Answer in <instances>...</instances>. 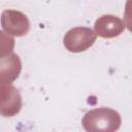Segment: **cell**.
<instances>
[{
    "label": "cell",
    "mask_w": 132,
    "mask_h": 132,
    "mask_svg": "<svg viewBox=\"0 0 132 132\" xmlns=\"http://www.w3.org/2000/svg\"><path fill=\"white\" fill-rule=\"evenodd\" d=\"M0 22L6 33L16 37L26 35L30 29V22L28 18L23 12L14 9L3 10Z\"/></svg>",
    "instance_id": "cell-3"
},
{
    "label": "cell",
    "mask_w": 132,
    "mask_h": 132,
    "mask_svg": "<svg viewBox=\"0 0 132 132\" xmlns=\"http://www.w3.org/2000/svg\"><path fill=\"white\" fill-rule=\"evenodd\" d=\"M22 70V62L16 54L0 58V84H10L15 80Z\"/></svg>",
    "instance_id": "cell-6"
},
{
    "label": "cell",
    "mask_w": 132,
    "mask_h": 132,
    "mask_svg": "<svg viewBox=\"0 0 132 132\" xmlns=\"http://www.w3.org/2000/svg\"><path fill=\"white\" fill-rule=\"evenodd\" d=\"M125 29V25L118 16L106 14L100 16L95 23V33L102 38H113L119 36Z\"/></svg>",
    "instance_id": "cell-5"
},
{
    "label": "cell",
    "mask_w": 132,
    "mask_h": 132,
    "mask_svg": "<svg viewBox=\"0 0 132 132\" xmlns=\"http://www.w3.org/2000/svg\"><path fill=\"white\" fill-rule=\"evenodd\" d=\"M14 47V39L8 34L0 31V58L12 53Z\"/></svg>",
    "instance_id": "cell-7"
},
{
    "label": "cell",
    "mask_w": 132,
    "mask_h": 132,
    "mask_svg": "<svg viewBox=\"0 0 132 132\" xmlns=\"http://www.w3.org/2000/svg\"><path fill=\"white\" fill-rule=\"evenodd\" d=\"M96 33L88 27H75L70 29L64 36L63 43L71 53H80L88 50L96 41Z\"/></svg>",
    "instance_id": "cell-2"
},
{
    "label": "cell",
    "mask_w": 132,
    "mask_h": 132,
    "mask_svg": "<svg viewBox=\"0 0 132 132\" xmlns=\"http://www.w3.org/2000/svg\"><path fill=\"white\" fill-rule=\"evenodd\" d=\"M82 127L89 132H112L120 128L121 117L118 111L100 107L88 111L81 121Z\"/></svg>",
    "instance_id": "cell-1"
},
{
    "label": "cell",
    "mask_w": 132,
    "mask_h": 132,
    "mask_svg": "<svg viewBox=\"0 0 132 132\" xmlns=\"http://www.w3.org/2000/svg\"><path fill=\"white\" fill-rule=\"evenodd\" d=\"M22 108V97L20 92L12 85H0V114L13 117Z\"/></svg>",
    "instance_id": "cell-4"
}]
</instances>
